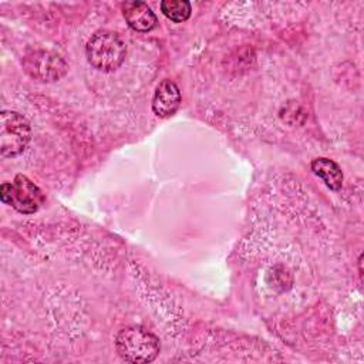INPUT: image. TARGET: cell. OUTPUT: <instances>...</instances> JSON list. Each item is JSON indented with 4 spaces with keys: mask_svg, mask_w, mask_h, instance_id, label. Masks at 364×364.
<instances>
[{
    "mask_svg": "<svg viewBox=\"0 0 364 364\" xmlns=\"http://www.w3.org/2000/svg\"><path fill=\"white\" fill-rule=\"evenodd\" d=\"M115 348L119 357L128 363L145 364L156 358L159 340L155 334L141 326H129L115 337Z\"/></svg>",
    "mask_w": 364,
    "mask_h": 364,
    "instance_id": "6da1fadb",
    "label": "cell"
},
{
    "mask_svg": "<svg viewBox=\"0 0 364 364\" xmlns=\"http://www.w3.org/2000/svg\"><path fill=\"white\" fill-rule=\"evenodd\" d=\"M88 63L98 71L117 70L125 60L127 46L122 38L109 30H100L91 36L85 46Z\"/></svg>",
    "mask_w": 364,
    "mask_h": 364,
    "instance_id": "7a4b0ae2",
    "label": "cell"
},
{
    "mask_svg": "<svg viewBox=\"0 0 364 364\" xmlns=\"http://www.w3.org/2000/svg\"><path fill=\"white\" fill-rule=\"evenodd\" d=\"M0 199L20 213L31 215L38 210L44 202L41 189L26 175L18 173L13 182H3L0 186Z\"/></svg>",
    "mask_w": 364,
    "mask_h": 364,
    "instance_id": "3957f363",
    "label": "cell"
},
{
    "mask_svg": "<svg viewBox=\"0 0 364 364\" xmlns=\"http://www.w3.org/2000/svg\"><path fill=\"white\" fill-rule=\"evenodd\" d=\"M31 139L28 121L16 111L0 112V154L3 158L20 155Z\"/></svg>",
    "mask_w": 364,
    "mask_h": 364,
    "instance_id": "277c9868",
    "label": "cell"
},
{
    "mask_svg": "<svg viewBox=\"0 0 364 364\" xmlns=\"http://www.w3.org/2000/svg\"><path fill=\"white\" fill-rule=\"evenodd\" d=\"M23 67L31 78L43 82L57 81L67 73L65 61L58 54L47 50H36L27 54Z\"/></svg>",
    "mask_w": 364,
    "mask_h": 364,
    "instance_id": "5b68a950",
    "label": "cell"
},
{
    "mask_svg": "<svg viewBox=\"0 0 364 364\" xmlns=\"http://www.w3.org/2000/svg\"><path fill=\"white\" fill-rule=\"evenodd\" d=\"M181 100L178 85L171 80H164L155 88L152 97V111L161 118H168L178 111Z\"/></svg>",
    "mask_w": 364,
    "mask_h": 364,
    "instance_id": "8992f818",
    "label": "cell"
},
{
    "mask_svg": "<svg viewBox=\"0 0 364 364\" xmlns=\"http://www.w3.org/2000/svg\"><path fill=\"white\" fill-rule=\"evenodd\" d=\"M122 14L127 21V24L139 33H146L151 31L156 23L158 18L152 9L144 3V1H125L122 4Z\"/></svg>",
    "mask_w": 364,
    "mask_h": 364,
    "instance_id": "52a82bcc",
    "label": "cell"
},
{
    "mask_svg": "<svg viewBox=\"0 0 364 364\" xmlns=\"http://www.w3.org/2000/svg\"><path fill=\"white\" fill-rule=\"evenodd\" d=\"M311 171L328 186L331 191H338L343 186L341 168L328 158H316L311 161Z\"/></svg>",
    "mask_w": 364,
    "mask_h": 364,
    "instance_id": "ba28073f",
    "label": "cell"
},
{
    "mask_svg": "<svg viewBox=\"0 0 364 364\" xmlns=\"http://www.w3.org/2000/svg\"><path fill=\"white\" fill-rule=\"evenodd\" d=\"M161 11L173 23L186 21L191 17V3L186 0H164L159 4Z\"/></svg>",
    "mask_w": 364,
    "mask_h": 364,
    "instance_id": "9c48e42d",
    "label": "cell"
}]
</instances>
